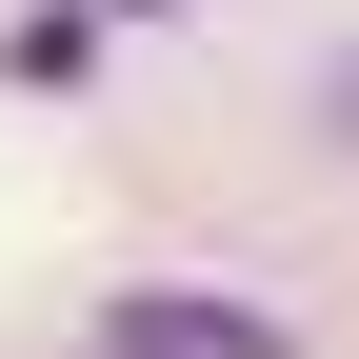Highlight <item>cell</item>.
<instances>
[{"instance_id":"cell-1","label":"cell","mask_w":359,"mask_h":359,"mask_svg":"<svg viewBox=\"0 0 359 359\" xmlns=\"http://www.w3.org/2000/svg\"><path fill=\"white\" fill-rule=\"evenodd\" d=\"M100 359H280V320H259V299H120Z\"/></svg>"},{"instance_id":"cell-2","label":"cell","mask_w":359,"mask_h":359,"mask_svg":"<svg viewBox=\"0 0 359 359\" xmlns=\"http://www.w3.org/2000/svg\"><path fill=\"white\" fill-rule=\"evenodd\" d=\"M80 60H100V20H80V0H40V20L0 40V80H80Z\"/></svg>"}]
</instances>
